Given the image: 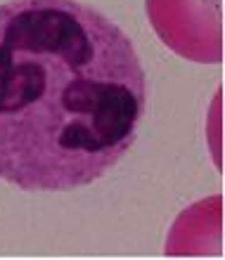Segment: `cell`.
<instances>
[{"mask_svg": "<svg viewBox=\"0 0 225 260\" xmlns=\"http://www.w3.org/2000/svg\"><path fill=\"white\" fill-rule=\"evenodd\" d=\"M147 76L121 26L78 0L0 5V178L26 192L100 180L137 137Z\"/></svg>", "mask_w": 225, "mask_h": 260, "instance_id": "cell-1", "label": "cell"}, {"mask_svg": "<svg viewBox=\"0 0 225 260\" xmlns=\"http://www.w3.org/2000/svg\"><path fill=\"white\" fill-rule=\"evenodd\" d=\"M145 10L171 52L194 64L223 62V0H145Z\"/></svg>", "mask_w": 225, "mask_h": 260, "instance_id": "cell-2", "label": "cell"}]
</instances>
